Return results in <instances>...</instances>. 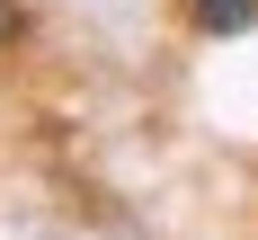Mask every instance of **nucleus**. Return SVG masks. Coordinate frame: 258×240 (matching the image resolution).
I'll list each match as a JSON object with an SVG mask.
<instances>
[{
  "instance_id": "nucleus-2",
  "label": "nucleus",
  "mask_w": 258,
  "mask_h": 240,
  "mask_svg": "<svg viewBox=\"0 0 258 240\" xmlns=\"http://www.w3.org/2000/svg\"><path fill=\"white\" fill-rule=\"evenodd\" d=\"M27 36V18H18V0H0V45H18Z\"/></svg>"
},
{
  "instance_id": "nucleus-1",
  "label": "nucleus",
  "mask_w": 258,
  "mask_h": 240,
  "mask_svg": "<svg viewBox=\"0 0 258 240\" xmlns=\"http://www.w3.org/2000/svg\"><path fill=\"white\" fill-rule=\"evenodd\" d=\"M187 27H196V36H249L258 0H187Z\"/></svg>"
}]
</instances>
